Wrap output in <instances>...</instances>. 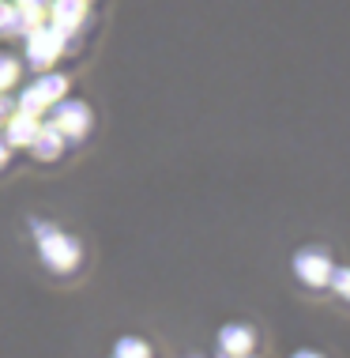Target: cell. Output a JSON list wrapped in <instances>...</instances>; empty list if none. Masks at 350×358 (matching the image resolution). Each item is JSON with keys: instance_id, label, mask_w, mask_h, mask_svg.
<instances>
[{"instance_id": "6da1fadb", "label": "cell", "mask_w": 350, "mask_h": 358, "mask_svg": "<svg viewBox=\"0 0 350 358\" xmlns=\"http://www.w3.org/2000/svg\"><path fill=\"white\" fill-rule=\"evenodd\" d=\"M34 234H38V253L53 272H72L80 264V241L75 238L61 234L57 227H45V222H34Z\"/></svg>"}, {"instance_id": "7a4b0ae2", "label": "cell", "mask_w": 350, "mask_h": 358, "mask_svg": "<svg viewBox=\"0 0 350 358\" xmlns=\"http://www.w3.org/2000/svg\"><path fill=\"white\" fill-rule=\"evenodd\" d=\"M68 94V76L61 72H50L45 69L38 80L27 87L23 94H19V102H15V110H23V113H34V117H42V110H50V106H57Z\"/></svg>"}, {"instance_id": "3957f363", "label": "cell", "mask_w": 350, "mask_h": 358, "mask_svg": "<svg viewBox=\"0 0 350 358\" xmlns=\"http://www.w3.org/2000/svg\"><path fill=\"white\" fill-rule=\"evenodd\" d=\"M68 45V34H61L53 23H38L31 34H27V61H31V69L45 72L57 64V57L64 53Z\"/></svg>"}, {"instance_id": "277c9868", "label": "cell", "mask_w": 350, "mask_h": 358, "mask_svg": "<svg viewBox=\"0 0 350 358\" xmlns=\"http://www.w3.org/2000/svg\"><path fill=\"white\" fill-rule=\"evenodd\" d=\"M53 124L64 132V140H83L91 132V106L80 99H61L53 110Z\"/></svg>"}, {"instance_id": "5b68a950", "label": "cell", "mask_w": 350, "mask_h": 358, "mask_svg": "<svg viewBox=\"0 0 350 358\" xmlns=\"http://www.w3.org/2000/svg\"><path fill=\"white\" fill-rule=\"evenodd\" d=\"M294 272L305 287H328V279H332V260H328L324 249L309 245L294 257Z\"/></svg>"}, {"instance_id": "8992f818", "label": "cell", "mask_w": 350, "mask_h": 358, "mask_svg": "<svg viewBox=\"0 0 350 358\" xmlns=\"http://www.w3.org/2000/svg\"><path fill=\"white\" fill-rule=\"evenodd\" d=\"M87 19V0H50V23L61 34H75Z\"/></svg>"}, {"instance_id": "52a82bcc", "label": "cell", "mask_w": 350, "mask_h": 358, "mask_svg": "<svg viewBox=\"0 0 350 358\" xmlns=\"http://www.w3.org/2000/svg\"><path fill=\"white\" fill-rule=\"evenodd\" d=\"M38 124H42V117L15 110L12 117L4 121V140H8V148H31V140L38 136Z\"/></svg>"}, {"instance_id": "ba28073f", "label": "cell", "mask_w": 350, "mask_h": 358, "mask_svg": "<svg viewBox=\"0 0 350 358\" xmlns=\"http://www.w3.org/2000/svg\"><path fill=\"white\" fill-rule=\"evenodd\" d=\"M31 148H34V159H38V162L61 159V151H64V132L57 129L53 121H42V124H38V136L31 140Z\"/></svg>"}, {"instance_id": "9c48e42d", "label": "cell", "mask_w": 350, "mask_h": 358, "mask_svg": "<svg viewBox=\"0 0 350 358\" xmlns=\"http://www.w3.org/2000/svg\"><path fill=\"white\" fill-rule=\"evenodd\" d=\"M252 343H256V336H252L249 324H226L219 332V351L226 358H245L252 351Z\"/></svg>"}, {"instance_id": "30bf717a", "label": "cell", "mask_w": 350, "mask_h": 358, "mask_svg": "<svg viewBox=\"0 0 350 358\" xmlns=\"http://www.w3.org/2000/svg\"><path fill=\"white\" fill-rule=\"evenodd\" d=\"M15 34L27 38V27H23V19H19V4L0 0V38H15Z\"/></svg>"}, {"instance_id": "8fae6325", "label": "cell", "mask_w": 350, "mask_h": 358, "mask_svg": "<svg viewBox=\"0 0 350 358\" xmlns=\"http://www.w3.org/2000/svg\"><path fill=\"white\" fill-rule=\"evenodd\" d=\"M113 358H151V347L143 340H136V336H124V340H117Z\"/></svg>"}, {"instance_id": "7c38bea8", "label": "cell", "mask_w": 350, "mask_h": 358, "mask_svg": "<svg viewBox=\"0 0 350 358\" xmlns=\"http://www.w3.org/2000/svg\"><path fill=\"white\" fill-rule=\"evenodd\" d=\"M15 80H19V61H15V57H8V53H0V94L12 91Z\"/></svg>"}, {"instance_id": "4fadbf2b", "label": "cell", "mask_w": 350, "mask_h": 358, "mask_svg": "<svg viewBox=\"0 0 350 358\" xmlns=\"http://www.w3.org/2000/svg\"><path fill=\"white\" fill-rule=\"evenodd\" d=\"M328 283H332L339 294L350 302V268H332V279H328Z\"/></svg>"}, {"instance_id": "5bb4252c", "label": "cell", "mask_w": 350, "mask_h": 358, "mask_svg": "<svg viewBox=\"0 0 350 358\" xmlns=\"http://www.w3.org/2000/svg\"><path fill=\"white\" fill-rule=\"evenodd\" d=\"M15 113V102H12V94H0V124H4L8 117Z\"/></svg>"}, {"instance_id": "9a60e30c", "label": "cell", "mask_w": 350, "mask_h": 358, "mask_svg": "<svg viewBox=\"0 0 350 358\" xmlns=\"http://www.w3.org/2000/svg\"><path fill=\"white\" fill-rule=\"evenodd\" d=\"M19 8H38V12H50V0H12Z\"/></svg>"}, {"instance_id": "2e32d148", "label": "cell", "mask_w": 350, "mask_h": 358, "mask_svg": "<svg viewBox=\"0 0 350 358\" xmlns=\"http://www.w3.org/2000/svg\"><path fill=\"white\" fill-rule=\"evenodd\" d=\"M8 159H12V148H8V140H4V136H0V170H4V166H8Z\"/></svg>"}, {"instance_id": "e0dca14e", "label": "cell", "mask_w": 350, "mask_h": 358, "mask_svg": "<svg viewBox=\"0 0 350 358\" xmlns=\"http://www.w3.org/2000/svg\"><path fill=\"white\" fill-rule=\"evenodd\" d=\"M290 358H324V355H316V351H298V355H290Z\"/></svg>"}, {"instance_id": "ac0fdd59", "label": "cell", "mask_w": 350, "mask_h": 358, "mask_svg": "<svg viewBox=\"0 0 350 358\" xmlns=\"http://www.w3.org/2000/svg\"><path fill=\"white\" fill-rule=\"evenodd\" d=\"M222 358H226V355H222Z\"/></svg>"}]
</instances>
